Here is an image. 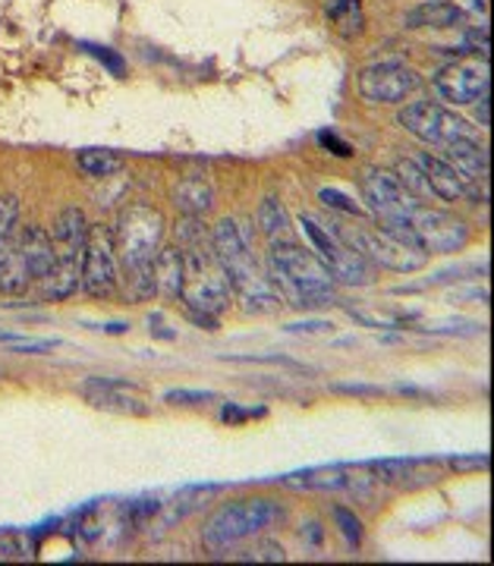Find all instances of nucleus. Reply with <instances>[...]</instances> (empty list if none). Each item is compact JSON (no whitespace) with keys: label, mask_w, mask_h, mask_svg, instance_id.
<instances>
[{"label":"nucleus","mask_w":494,"mask_h":566,"mask_svg":"<svg viewBox=\"0 0 494 566\" xmlns=\"http://www.w3.org/2000/svg\"><path fill=\"white\" fill-rule=\"evenodd\" d=\"M318 202L325 205V208H330V211H340V214H350V218H366L369 211L362 208V205L356 202V199H350V196H344L340 189H318Z\"/></svg>","instance_id":"cd10ccee"},{"label":"nucleus","mask_w":494,"mask_h":566,"mask_svg":"<svg viewBox=\"0 0 494 566\" xmlns=\"http://www.w3.org/2000/svg\"><path fill=\"white\" fill-rule=\"evenodd\" d=\"M463 20H466V13L453 0H429L407 13L403 25L407 29H456V25H463Z\"/></svg>","instance_id":"aec40b11"},{"label":"nucleus","mask_w":494,"mask_h":566,"mask_svg":"<svg viewBox=\"0 0 494 566\" xmlns=\"http://www.w3.org/2000/svg\"><path fill=\"white\" fill-rule=\"evenodd\" d=\"M488 57H475V61L448 63L444 70H438L434 76V92L451 104H475L488 95Z\"/></svg>","instance_id":"ddd939ff"},{"label":"nucleus","mask_w":494,"mask_h":566,"mask_svg":"<svg viewBox=\"0 0 494 566\" xmlns=\"http://www.w3.org/2000/svg\"><path fill=\"white\" fill-rule=\"evenodd\" d=\"M287 334H330L334 324L330 322H299V324H287L284 327Z\"/></svg>","instance_id":"473e14b6"},{"label":"nucleus","mask_w":494,"mask_h":566,"mask_svg":"<svg viewBox=\"0 0 494 566\" xmlns=\"http://www.w3.org/2000/svg\"><path fill=\"white\" fill-rule=\"evenodd\" d=\"M479 123H482V126H488V95H485L482 104H479Z\"/></svg>","instance_id":"58836bf2"},{"label":"nucleus","mask_w":494,"mask_h":566,"mask_svg":"<svg viewBox=\"0 0 494 566\" xmlns=\"http://www.w3.org/2000/svg\"><path fill=\"white\" fill-rule=\"evenodd\" d=\"M353 472L356 469H344V465H318L287 475V485L303 491H359L362 482H375V479H353Z\"/></svg>","instance_id":"f3484780"},{"label":"nucleus","mask_w":494,"mask_h":566,"mask_svg":"<svg viewBox=\"0 0 494 566\" xmlns=\"http://www.w3.org/2000/svg\"><path fill=\"white\" fill-rule=\"evenodd\" d=\"M252 416H262V409H237V406H224V422H243Z\"/></svg>","instance_id":"e433bc0d"},{"label":"nucleus","mask_w":494,"mask_h":566,"mask_svg":"<svg viewBox=\"0 0 494 566\" xmlns=\"http://www.w3.org/2000/svg\"><path fill=\"white\" fill-rule=\"evenodd\" d=\"M211 400H218V394L214 390H167L165 394V403L174 406H199V403H211Z\"/></svg>","instance_id":"7c9ffc66"},{"label":"nucleus","mask_w":494,"mask_h":566,"mask_svg":"<svg viewBox=\"0 0 494 566\" xmlns=\"http://www.w3.org/2000/svg\"><path fill=\"white\" fill-rule=\"evenodd\" d=\"M453 469H485L488 465V457L485 453H479L473 460H451Z\"/></svg>","instance_id":"4c0bfd02"},{"label":"nucleus","mask_w":494,"mask_h":566,"mask_svg":"<svg viewBox=\"0 0 494 566\" xmlns=\"http://www.w3.org/2000/svg\"><path fill=\"white\" fill-rule=\"evenodd\" d=\"M334 394H347V397H362V400H375V397H385L388 390L375 385H330Z\"/></svg>","instance_id":"2f4dec72"},{"label":"nucleus","mask_w":494,"mask_h":566,"mask_svg":"<svg viewBox=\"0 0 494 566\" xmlns=\"http://www.w3.org/2000/svg\"><path fill=\"white\" fill-rule=\"evenodd\" d=\"M85 400L107 412H120V416H148V403L139 394V387L120 381V378H88L80 387Z\"/></svg>","instance_id":"4468645a"},{"label":"nucleus","mask_w":494,"mask_h":566,"mask_svg":"<svg viewBox=\"0 0 494 566\" xmlns=\"http://www.w3.org/2000/svg\"><path fill=\"white\" fill-rule=\"evenodd\" d=\"M269 281L277 290L281 303L293 308H325L337 303V283L330 281L328 268L315 259L312 249L274 240L269 252Z\"/></svg>","instance_id":"7ed1b4c3"},{"label":"nucleus","mask_w":494,"mask_h":566,"mask_svg":"<svg viewBox=\"0 0 494 566\" xmlns=\"http://www.w3.org/2000/svg\"><path fill=\"white\" fill-rule=\"evenodd\" d=\"M211 245H214V259L221 264L230 290L243 300L249 312L269 315V312H274L281 305V296L271 286L269 274L255 262L252 240L243 230V223L233 221V218H224L211 230Z\"/></svg>","instance_id":"f03ea898"},{"label":"nucleus","mask_w":494,"mask_h":566,"mask_svg":"<svg viewBox=\"0 0 494 566\" xmlns=\"http://www.w3.org/2000/svg\"><path fill=\"white\" fill-rule=\"evenodd\" d=\"M20 230V199L0 196V245L10 243Z\"/></svg>","instance_id":"c85d7f7f"},{"label":"nucleus","mask_w":494,"mask_h":566,"mask_svg":"<svg viewBox=\"0 0 494 566\" xmlns=\"http://www.w3.org/2000/svg\"><path fill=\"white\" fill-rule=\"evenodd\" d=\"M249 557H252V560H287V554H284V547L281 545H262L259 551H252Z\"/></svg>","instance_id":"c9c22d12"},{"label":"nucleus","mask_w":494,"mask_h":566,"mask_svg":"<svg viewBox=\"0 0 494 566\" xmlns=\"http://www.w3.org/2000/svg\"><path fill=\"white\" fill-rule=\"evenodd\" d=\"M299 230H303V237H306V243L315 252V259L328 268L330 281L340 283V286H369L375 281V271H371V264L353 249L347 245L330 227L325 223H318L309 214H303L299 218Z\"/></svg>","instance_id":"0eeeda50"},{"label":"nucleus","mask_w":494,"mask_h":566,"mask_svg":"<svg viewBox=\"0 0 494 566\" xmlns=\"http://www.w3.org/2000/svg\"><path fill=\"white\" fill-rule=\"evenodd\" d=\"M325 17H328L330 29L340 39H359L366 32V10L362 0H328L325 3Z\"/></svg>","instance_id":"4be33fe9"},{"label":"nucleus","mask_w":494,"mask_h":566,"mask_svg":"<svg viewBox=\"0 0 494 566\" xmlns=\"http://www.w3.org/2000/svg\"><path fill=\"white\" fill-rule=\"evenodd\" d=\"M54 240V264L44 274L39 286L48 303L70 300L83 286V259L88 243V221L80 208H63L51 230Z\"/></svg>","instance_id":"20e7f679"},{"label":"nucleus","mask_w":494,"mask_h":566,"mask_svg":"<svg viewBox=\"0 0 494 566\" xmlns=\"http://www.w3.org/2000/svg\"><path fill=\"white\" fill-rule=\"evenodd\" d=\"M318 142H322L325 148H334V155H337V158H350V155H353L350 145H347V142L337 139L334 133H322V136H318Z\"/></svg>","instance_id":"f704fd0d"},{"label":"nucleus","mask_w":494,"mask_h":566,"mask_svg":"<svg viewBox=\"0 0 494 566\" xmlns=\"http://www.w3.org/2000/svg\"><path fill=\"white\" fill-rule=\"evenodd\" d=\"M362 199H366V211L375 214L378 227L412 240V233L407 230V218H410L412 208L419 205V199H412L393 174H388V170H369L362 177Z\"/></svg>","instance_id":"6e6552de"},{"label":"nucleus","mask_w":494,"mask_h":566,"mask_svg":"<svg viewBox=\"0 0 494 566\" xmlns=\"http://www.w3.org/2000/svg\"><path fill=\"white\" fill-rule=\"evenodd\" d=\"M441 148H444V161L453 164L466 180L485 182V177H488V151L473 136L470 139H453L448 145H441Z\"/></svg>","instance_id":"a211bd4d"},{"label":"nucleus","mask_w":494,"mask_h":566,"mask_svg":"<svg viewBox=\"0 0 494 566\" xmlns=\"http://www.w3.org/2000/svg\"><path fill=\"white\" fill-rule=\"evenodd\" d=\"M393 177L400 180V186L410 192L412 199H419V196H432V192H429V182H425V177H422V170H419V164L416 161H397Z\"/></svg>","instance_id":"bb28decb"},{"label":"nucleus","mask_w":494,"mask_h":566,"mask_svg":"<svg viewBox=\"0 0 494 566\" xmlns=\"http://www.w3.org/2000/svg\"><path fill=\"white\" fill-rule=\"evenodd\" d=\"M174 205L183 214H196L202 218L214 208V186L202 177V174H189L183 180L174 186Z\"/></svg>","instance_id":"412c9836"},{"label":"nucleus","mask_w":494,"mask_h":566,"mask_svg":"<svg viewBox=\"0 0 494 566\" xmlns=\"http://www.w3.org/2000/svg\"><path fill=\"white\" fill-rule=\"evenodd\" d=\"M151 271H155V293L165 296V300H180L186 277L183 252L177 245H161Z\"/></svg>","instance_id":"6ab92c4d"},{"label":"nucleus","mask_w":494,"mask_h":566,"mask_svg":"<svg viewBox=\"0 0 494 566\" xmlns=\"http://www.w3.org/2000/svg\"><path fill=\"white\" fill-rule=\"evenodd\" d=\"M412 469H416V463H407V460H385V463L366 465V472H371L375 482H388V485L412 479Z\"/></svg>","instance_id":"a878e982"},{"label":"nucleus","mask_w":494,"mask_h":566,"mask_svg":"<svg viewBox=\"0 0 494 566\" xmlns=\"http://www.w3.org/2000/svg\"><path fill=\"white\" fill-rule=\"evenodd\" d=\"M76 164H80L83 174L95 177V180H107L117 170H124V158L114 155V151H107V148H85V151L76 155Z\"/></svg>","instance_id":"393cba45"},{"label":"nucleus","mask_w":494,"mask_h":566,"mask_svg":"<svg viewBox=\"0 0 494 566\" xmlns=\"http://www.w3.org/2000/svg\"><path fill=\"white\" fill-rule=\"evenodd\" d=\"M407 230L429 255H451V252H460L463 245L470 243V227L466 223L448 214V211H441V208L422 202L410 211Z\"/></svg>","instance_id":"9d476101"},{"label":"nucleus","mask_w":494,"mask_h":566,"mask_svg":"<svg viewBox=\"0 0 494 566\" xmlns=\"http://www.w3.org/2000/svg\"><path fill=\"white\" fill-rule=\"evenodd\" d=\"M120 283V262L114 249V230L88 227V243L83 259V290L95 300H111Z\"/></svg>","instance_id":"9b49d317"},{"label":"nucleus","mask_w":494,"mask_h":566,"mask_svg":"<svg viewBox=\"0 0 494 566\" xmlns=\"http://www.w3.org/2000/svg\"><path fill=\"white\" fill-rule=\"evenodd\" d=\"M85 48H88V51H92V54H95L98 61L107 63V66H111L114 73H124V61H120L117 54H111V48H95V44H85Z\"/></svg>","instance_id":"72a5a7b5"},{"label":"nucleus","mask_w":494,"mask_h":566,"mask_svg":"<svg viewBox=\"0 0 494 566\" xmlns=\"http://www.w3.org/2000/svg\"><path fill=\"white\" fill-rule=\"evenodd\" d=\"M419 170H422V177L429 182V192L438 196L441 202H463L470 192H473V182L466 180L453 164H448L441 155H432V151H422L419 158Z\"/></svg>","instance_id":"2eb2a0df"},{"label":"nucleus","mask_w":494,"mask_h":566,"mask_svg":"<svg viewBox=\"0 0 494 566\" xmlns=\"http://www.w3.org/2000/svg\"><path fill=\"white\" fill-rule=\"evenodd\" d=\"M330 230L353 245L362 259L378 268H388L397 274H412V271H422L429 264V252L422 245H416L410 237H400L391 233L385 227H356V230H344L340 223H330Z\"/></svg>","instance_id":"423d86ee"},{"label":"nucleus","mask_w":494,"mask_h":566,"mask_svg":"<svg viewBox=\"0 0 494 566\" xmlns=\"http://www.w3.org/2000/svg\"><path fill=\"white\" fill-rule=\"evenodd\" d=\"M397 123L425 145H448L453 139H470L473 126L456 117V111L444 107L438 102H412L407 107H400Z\"/></svg>","instance_id":"1a4fd4ad"},{"label":"nucleus","mask_w":494,"mask_h":566,"mask_svg":"<svg viewBox=\"0 0 494 566\" xmlns=\"http://www.w3.org/2000/svg\"><path fill=\"white\" fill-rule=\"evenodd\" d=\"M255 223H259V230H262V237H265L269 243H274V240H284L290 227L287 208L281 205V199L269 196L265 202L259 205V211H255Z\"/></svg>","instance_id":"b1692460"},{"label":"nucleus","mask_w":494,"mask_h":566,"mask_svg":"<svg viewBox=\"0 0 494 566\" xmlns=\"http://www.w3.org/2000/svg\"><path fill=\"white\" fill-rule=\"evenodd\" d=\"M17 243H20L22 262L29 268V277H32V283H39L51 271V264H54V240H51V233L44 227H39V223H29V227H22L20 233H17Z\"/></svg>","instance_id":"dca6fc26"},{"label":"nucleus","mask_w":494,"mask_h":566,"mask_svg":"<svg viewBox=\"0 0 494 566\" xmlns=\"http://www.w3.org/2000/svg\"><path fill=\"white\" fill-rule=\"evenodd\" d=\"M20 233V230H17ZM29 268L22 262V252L20 243H17V237L10 240V243L0 245V293H7V296H17L22 290H29Z\"/></svg>","instance_id":"5701e85b"},{"label":"nucleus","mask_w":494,"mask_h":566,"mask_svg":"<svg viewBox=\"0 0 494 566\" xmlns=\"http://www.w3.org/2000/svg\"><path fill=\"white\" fill-rule=\"evenodd\" d=\"M334 523L340 526L344 538H347L353 547L362 542V523L356 520V513H350L347 506H334Z\"/></svg>","instance_id":"c756f323"},{"label":"nucleus","mask_w":494,"mask_h":566,"mask_svg":"<svg viewBox=\"0 0 494 566\" xmlns=\"http://www.w3.org/2000/svg\"><path fill=\"white\" fill-rule=\"evenodd\" d=\"M281 506L269 497H243V501H230L224 504L202 528V542L208 551H227V547L240 545L246 538H255L259 532H265L281 520Z\"/></svg>","instance_id":"39448f33"},{"label":"nucleus","mask_w":494,"mask_h":566,"mask_svg":"<svg viewBox=\"0 0 494 566\" xmlns=\"http://www.w3.org/2000/svg\"><path fill=\"white\" fill-rule=\"evenodd\" d=\"M422 88V76L407 63H371L359 73V95L369 104H400Z\"/></svg>","instance_id":"f8f14e48"},{"label":"nucleus","mask_w":494,"mask_h":566,"mask_svg":"<svg viewBox=\"0 0 494 566\" xmlns=\"http://www.w3.org/2000/svg\"><path fill=\"white\" fill-rule=\"evenodd\" d=\"M165 243V214L151 205L136 202L120 211L114 227L117 262L126 274V286L133 300L155 296V259Z\"/></svg>","instance_id":"f257e3e1"}]
</instances>
